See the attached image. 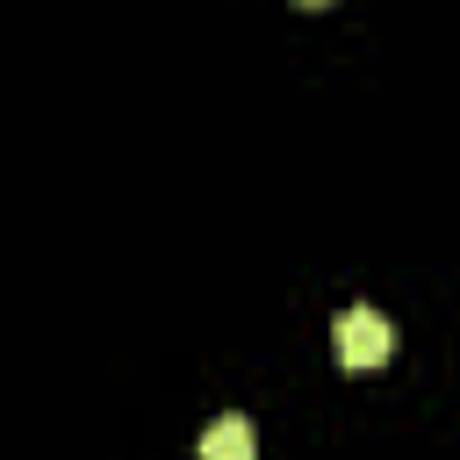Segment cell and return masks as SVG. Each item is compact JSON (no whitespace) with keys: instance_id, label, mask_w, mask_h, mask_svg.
Masks as SVG:
<instances>
[{"instance_id":"cell-3","label":"cell","mask_w":460,"mask_h":460,"mask_svg":"<svg viewBox=\"0 0 460 460\" xmlns=\"http://www.w3.org/2000/svg\"><path fill=\"white\" fill-rule=\"evenodd\" d=\"M302 7H331V0H302Z\"/></svg>"},{"instance_id":"cell-2","label":"cell","mask_w":460,"mask_h":460,"mask_svg":"<svg viewBox=\"0 0 460 460\" xmlns=\"http://www.w3.org/2000/svg\"><path fill=\"white\" fill-rule=\"evenodd\" d=\"M201 460H259L252 417H216V424L201 431Z\"/></svg>"},{"instance_id":"cell-1","label":"cell","mask_w":460,"mask_h":460,"mask_svg":"<svg viewBox=\"0 0 460 460\" xmlns=\"http://www.w3.org/2000/svg\"><path fill=\"white\" fill-rule=\"evenodd\" d=\"M388 316L381 309H338V323H331V352H338V367H381L388 359Z\"/></svg>"}]
</instances>
